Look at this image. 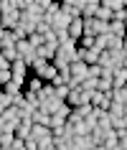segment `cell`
Returning <instances> with one entry per match:
<instances>
[{"label": "cell", "instance_id": "obj_1", "mask_svg": "<svg viewBox=\"0 0 127 150\" xmlns=\"http://www.w3.org/2000/svg\"><path fill=\"white\" fill-rule=\"evenodd\" d=\"M61 10L71 18H84V0H64Z\"/></svg>", "mask_w": 127, "mask_h": 150}, {"label": "cell", "instance_id": "obj_2", "mask_svg": "<svg viewBox=\"0 0 127 150\" xmlns=\"http://www.w3.org/2000/svg\"><path fill=\"white\" fill-rule=\"evenodd\" d=\"M64 104H66V102H61L59 97H54V99H46V102H41L38 110H43L46 115H51V117H54V115H59V112H61Z\"/></svg>", "mask_w": 127, "mask_h": 150}, {"label": "cell", "instance_id": "obj_3", "mask_svg": "<svg viewBox=\"0 0 127 150\" xmlns=\"http://www.w3.org/2000/svg\"><path fill=\"white\" fill-rule=\"evenodd\" d=\"M31 135H33V120H20L16 127V137L18 140H28Z\"/></svg>", "mask_w": 127, "mask_h": 150}, {"label": "cell", "instance_id": "obj_4", "mask_svg": "<svg viewBox=\"0 0 127 150\" xmlns=\"http://www.w3.org/2000/svg\"><path fill=\"white\" fill-rule=\"evenodd\" d=\"M71 142H74V150H92V148H97V142H94L92 135H76Z\"/></svg>", "mask_w": 127, "mask_h": 150}, {"label": "cell", "instance_id": "obj_5", "mask_svg": "<svg viewBox=\"0 0 127 150\" xmlns=\"http://www.w3.org/2000/svg\"><path fill=\"white\" fill-rule=\"evenodd\" d=\"M28 69H31V66H28V64L23 61V59H18L16 64H13V79L16 81H20V84H25V74H28Z\"/></svg>", "mask_w": 127, "mask_h": 150}, {"label": "cell", "instance_id": "obj_6", "mask_svg": "<svg viewBox=\"0 0 127 150\" xmlns=\"http://www.w3.org/2000/svg\"><path fill=\"white\" fill-rule=\"evenodd\" d=\"M71 23H74V18H71V16H66V13L61 10V13H59V16L54 18V31H56V33L69 31V25H71Z\"/></svg>", "mask_w": 127, "mask_h": 150}, {"label": "cell", "instance_id": "obj_7", "mask_svg": "<svg viewBox=\"0 0 127 150\" xmlns=\"http://www.w3.org/2000/svg\"><path fill=\"white\" fill-rule=\"evenodd\" d=\"M69 36H71L74 41L84 38V18H74V23L69 25Z\"/></svg>", "mask_w": 127, "mask_h": 150}, {"label": "cell", "instance_id": "obj_8", "mask_svg": "<svg viewBox=\"0 0 127 150\" xmlns=\"http://www.w3.org/2000/svg\"><path fill=\"white\" fill-rule=\"evenodd\" d=\"M99 8H102V0H84V18H97V13H99Z\"/></svg>", "mask_w": 127, "mask_h": 150}, {"label": "cell", "instance_id": "obj_9", "mask_svg": "<svg viewBox=\"0 0 127 150\" xmlns=\"http://www.w3.org/2000/svg\"><path fill=\"white\" fill-rule=\"evenodd\" d=\"M0 122H10V125H18V122H20V110H18V107H10V110L0 112Z\"/></svg>", "mask_w": 127, "mask_h": 150}, {"label": "cell", "instance_id": "obj_10", "mask_svg": "<svg viewBox=\"0 0 127 150\" xmlns=\"http://www.w3.org/2000/svg\"><path fill=\"white\" fill-rule=\"evenodd\" d=\"M112 81H114V89L127 87V69H125V66H117V69H114V74H112Z\"/></svg>", "mask_w": 127, "mask_h": 150}, {"label": "cell", "instance_id": "obj_11", "mask_svg": "<svg viewBox=\"0 0 127 150\" xmlns=\"http://www.w3.org/2000/svg\"><path fill=\"white\" fill-rule=\"evenodd\" d=\"M33 140H46V137H54V130L51 127H43V125H33V135H31Z\"/></svg>", "mask_w": 127, "mask_h": 150}, {"label": "cell", "instance_id": "obj_12", "mask_svg": "<svg viewBox=\"0 0 127 150\" xmlns=\"http://www.w3.org/2000/svg\"><path fill=\"white\" fill-rule=\"evenodd\" d=\"M31 120H33V125H43V127H51V115H46L43 110H36Z\"/></svg>", "mask_w": 127, "mask_h": 150}, {"label": "cell", "instance_id": "obj_13", "mask_svg": "<svg viewBox=\"0 0 127 150\" xmlns=\"http://www.w3.org/2000/svg\"><path fill=\"white\" fill-rule=\"evenodd\" d=\"M109 33H112V36H117V38H125V36H127V25L122 23V21H112V23H109Z\"/></svg>", "mask_w": 127, "mask_h": 150}, {"label": "cell", "instance_id": "obj_14", "mask_svg": "<svg viewBox=\"0 0 127 150\" xmlns=\"http://www.w3.org/2000/svg\"><path fill=\"white\" fill-rule=\"evenodd\" d=\"M3 92H5V94H10V97H18V94H23L25 89H23V84H20V81H10V84H5V87H3Z\"/></svg>", "mask_w": 127, "mask_h": 150}, {"label": "cell", "instance_id": "obj_15", "mask_svg": "<svg viewBox=\"0 0 127 150\" xmlns=\"http://www.w3.org/2000/svg\"><path fill=\"white\" fill-rule=\"evenodd\" d=\"M25 84H28V92H36V94H41V92H43V87H46V81L41 79V76H33V79H28L25 81Z\"/></svg>", "mask_w": 127, "mask_h": 150}, {"label": "cell", "instance_id": "obj_16", "mask_svg": "<svg viewBox=\"0 0 127 150\" xmlns=\"http://www.w3.org/2000/svg\"><path fill=\"white\" fill-rule=\"evenodd\" d=\"M102 3L112 10V13H122V10H127V0H102Z\"/></svg>", "mask_w": 127, "mask_h": 150}, {"label": "cell", "instance_id": "obj_17", "mask_svg": "<svg viewBox=\"0 0 127 150\" xmlns=\"http://www.w3.org/2000/svg\"><path fill=\"white\" fill-rule=\"evenodd\" d=\"M109 117H112V122H114V120H125V104L112 102V107H109Z\"/></svg>", "mask_w": 127, "mask_h": 150}, {"label": "cell", "instance_id": "obj_18", "mask_svg": "<svg viewBox=\"0 0 127 150\" xmlns=\"http://www.w3.org/2000/svg\"><path fill=\"white\" fill-rule=\"evenodd\" d=\"M112 102L125 104V107H127V87H122V89H114V92H112Z\"/></svg>", "mask_w": 127, "mask_h": 150}, {"label": "cell", "instance_id": "obj_19", "mask_svg": "<svg viewBox=\"0 0 127 150\" xmlns=\"http://www.w3.org/2000/svg\"><path fill=\"white\" fill-rule=\"evenodd\" d=\"M23 97H25V102H28V104H33L36 110L41 107V94H36V92H28V89H25V92H23Z\"/></svg>", "mask_w": 127, "mask_h": 150}, {"label": "cell", "instance_id": "obj_20", "mask_svg": "<svg viewBox=\"0 0 127 150\" xmlns=\"http://www.w3.org/2000/svg\"><path fill=\"white\" fill-rule=\"evenodd\" d=\"M54 97H56V87H54V84H46V87H43V92H41V102L54 99Z\"/></svg>", "mask_w": 127, "mask_h": 150}, {"label": "cell", "instance_id": "obj_21", "mask_svg": "<svg viewBox=\"0 0 127 150\" xmlns=\"http://www.w3.org/2000/svg\"><path fill=\"white\" fill-rule=\"evenodd\" d=\"M28 41H31L33 48H41L43 43H46V36H41V33H31V36H28Z\"/></svg>", "mask_w": 127, "mask_h": 150}, {"label": "cell", "instance_id": "obj_22", "mask_svg": "<svg viewBox=\"0 0 127 150\" xmlns=\"http://www.w3.org/2000/svg\"><path fill=\"white\" fill-rule=\"evenodd\" d=\"M79 46L89 51V48H94V46H97V38H94V36H84V38L79 41Z\"/></svg>", "mask_w": 127, "mask_h": 150}, {"label": "cell", "instance_id": "obj_23", "mask_svg": "<svg viewBox=\"0 0 127 150\" xmlns=\"http://www.w3.org/2000/svg\"><path fill=\"white\" fill-rule=\"evenodd\" d=\"M25 150H38V140L28 137V140H25Z\"/></svg>", "mask_w": 127, "mask_h": 150}, {"label": "cell", "instance_id": "obj_24", "mask_svg": "<svg viewBox=\"0 0 127 150\" xmlns=\"http://www.w3.org/2000/svg\"><path fill=\"white\" fill-rule=\"evenodd\" d=\"M125 54H127V36H125Z\"/></svg>", "mask_w": 127, "mask_h": 150}, {"label": "cell", "instance_id": "obj_25", "mask_svg": "<svg viewBox=\"0 0 127 150\" xmlns=\"http://www.w3.org/2000/svg\"><path fill=\"white\" fill-rule=\"evenodd\" d=\"M122 66H125V69H127V56H125V64H122Z\"/></svg>", "mask_w": 127, "mask_h": 150}, {"label": "cell", "instance_id": "obj_26", "mask_svg": "<svg viewBox=\"0 0 127 150\" xmlns=\"http://www.w3.org/2000/svg\"><path fill=\"white\" fill-rule=\"evenodd\" d=\"M125 120H127V107H125Z\"/></svg>", "mask_w": 127, "mask_h": 150}]
</instances>
